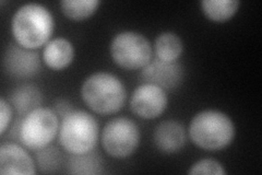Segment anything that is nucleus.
Wrapping results in <instances>:
<instances>
[{"instance_id":"1","label":"nucleus","mask_w":262,"mask_h":175,"mask_svg":"<svg viewBox=\"0 0 262 175\" xmlns=\"http://www.w3.org/2000/svg\"><path fill=\"white\" fill-rule=\"evenodd\" d=\"M55 29L54 16L47 8L37 3L24 4L15 10L11 19L14 42L27 49L45 46Z\"/></svg>"},{"instance_id":"2","label":"nucleus","mask_w":262,"mask_h":175,"mask_svg":"<svg viewBox=\"0 0 262 175\" xmlns=\"http://www.w3.org/2000/svg\"><path fill=\"white\" fill-rule=\"evenodd\" d=\"M81 96L92 112L113 115L125 106L127 90L117 76L107 71H97L82 83Z\"/></svg>"},{"instance_id":"3","label":"nucleus","mask_w":262,"mask_h":175,"mask_svg":"<svg viewBox=\"0 0 262 175\" xmlns=\"http://www.w3.org/2000/svg\"><path fill=\"white\" fill-rule=\"evenodd\" d=\"M235 125L227 114L219 110H204L194 115L188 128L192 143L207 151H220L233 143Z\"/></svg>"},{"instance_id":"4","label":"nucleus","mask_w":262,"mask_h":175,"mask_svg":"<svg viewBox=\"0 0 262 175\" xmlns=\"http://www.w3.org/2000/svg\"><path fill=\"white\" fill-rule=\"evenodd\" d=\"M100 137L98 122L83 110H73L62 118L58 140L69 154H84L93 151Z\"/></svg>"},{"instance_id":"5","label":"nucleus","mask_w":262,"mask_h":175,"mask_svg":"<svg viewBox=\"0 0 262 175\" xmlns=\"http://www.w3.org/2000/svg\"><path fill=\"white\" fill-rule=\"evenodd\" d=\"M59 126L56 112L49 107L39 106L20 122L19 140L32 151H38L51 146L56 136H58Z\"/></svg>"},{"instance_id":"6","label":"nucleus","mask_w":262,"mask_h":175,"mask_svg":"<svg viewBox=\"0 0 262 175\" xmlns=\"http://www.w3.org/2000/svg\"><path fill=\"white\" fill-rule=\"evenodd\" d=\"M152 53L150 41L136 31L117 33L110 44L113 62L127 70L143 69L152 61Z\"/></svg>"},{"instance_id":"7","label":"nucleus","mask_w":262,"mask_h":175,"mask_svg":"<svg viewBox=\"0 0 262 175\" xmlns=\"http://www.w3.org/2000/svg\"><path fill=\"white\" fill-rule=\"evenodd\" d=\"M140 129L125 116L111 120L102 130L101 143L105 152L115 159H126L140 144Z\"/></svg>"},{"instance_id":"8","label":"nucleus","mask_w":262,"mask_h":175,"mask_svg":"<svg viewBox=\"0 0 262 175\" xmlns=\"http://www.w3.org/2000/svg\"><path fill=\"white\" fill-rule=\"evenodd\" d=\"M166 91L152 83H142L135 89L130 100V108L143 120L158 119L166 110Z\"/></svg>"},{"instance_id":"9","label":"nucleus","mask_w":262,"mask_h":175,"mask_svg":"<svg viewBox=\"0 0 262 175\" xmlns=\"http://www.w3.org/2000/svg\"><path fill=\"white\" fill-rule=\"evenodd\" d=\"M3 64L5 70L16 79H29L40 71L39 54L16 43L7 46Z\"/></svg>"},{"instance_id":"10","label":"nucleus","mask_w":262,"mask_h":175,"mask_svg":"<svg viewBox=\"0 0 262 175\" xmlns=\"http://www.w3.org/2000/svg\"><path fill=\"white\" fill-rule=\"evenodd\" d=\"M141 78L145 83H152L165 91H174L184 80V68L177 62L166 63L155 58L142 69Z\"/></svg>"},{"instance_id":"11","label":"nucleus","mask_w":262,"mask_h":175,"mask_svg":"<svg viewBox=\"0 0 262 175\" xmlns=\"http://www.w3.org/2000/svg\"><path fill=\"white\" fill-rule=\"evenodd\" d=\"M35 163L23 147L14 143L0 146V174L2 175H34Z\"/></svg>"},{"instance_id":"12","label":"nucleus","mask_w":262,"mask_h":175,"mask_svg":"<svg viewBox=\"0 0 262 175\" xmlns=\"http://www.w3.org/2000/svg\"><path fill=\"white\" fill-rule=\"evenodd\" d=\"M187 141L185 127L174 120L160 123L153 131V144L160 152L165 154L177 153Z\"/></svg>"},{"instance_id":"13","label":"nucleus","mask_w":262,"mask_h":175,"mask_svg":"<svg viewBox=\"0 0 262 175\" xmlns=\"http://www.w3.org/2000/svg\"><path fill=\"white\" fill-rule=\"evenodd\" d=\"M75 58V47L64 37H55L44 46L43 62L49 69L63 70L72 64Z\"/></svg>"},{"instance_id":"14","label":"nucleus","mask_w":262,"mask_h":175,"mask_svg":"<svg viewBox=\"0 0 262 175\" xmlns=\"http://www.w3.org/2000/svg\"><path fill=\"white\" fill-rule=\"evenodd\" d=\"M9 101L13 110L21 118H24L27 114L40 106L43 96L36 86L27 83V85H22L12 91Z\"/></svg>"},{"instance_id":"15","label":"nucleus","mask_w":262,"mask_h":175,"mask_svg":"<svg viewBox=\"0 0 262 175\" xmlns=\"http://www.w3.org/2000/svg\"><path fill=\"white\" fill-rule=\"evenodd\" d=\"M153 49L158 60L175 63L183 55L184 43L176 33L163 32L155 38Z\"/></svg>"},{"instance_id":"16","label":"nucleus","mask_w":262,"mask_h":175,"mask_svg":"<svg viewBox=\"0 0 262 175\" xmlns=\"http://www.w3.org/2000/svg\"><path fill=\"white\" fill-rule=\"evenodd\" d=\"M66 169L69 174L95 175L103 173V166L100 157L94 150L84 154H70L66 160Z\"/></svg>"},{"instance_id":"17","label":"nucleus","mask_w":262,"mask_h":175,"mask_svg":"<svg viewBox=\"0 0 262 175\" xmlns=\"http://www.w3.org/2000/svg\"><path fill=\"white\" fill-rule=\"evenodd\" d=\"M202 12L213 22H226L238 11V0H203L200 3Z\"/></svg>"},{"instance_id":"18","label":"nucleus","mask_w":262,"mask_h":175,"mask_svg":"<svg viewBox=\"0 0 262 175\" xmlns=\"http://www.w3.org/2000/svg\"><path fill=\"white\" fill-rule=\"evenodd\" d=\"M59 5L66 18L72 21H84L96 12L101 2L100 0H62Z\"/></svg>"},{"instance_id":"19","label":"nucleus","mask_w":262,"mask_h":175,"mask_svg":"<svg viewBox=\"0 0 262 175\" xmlns=\"http://www.w3.org/2000/svg\"><path fill=\"white\" fill-rule=\"evenodd\" d=\"M36 152L37 166L42 173H55L61 166L63 157L56 147L48 146Z\"/></svg>"},{"instance_id":"20","label":"nucleus","mask_w":262,"mask_h":175,"mask_svg":"<svg viewBox=\"0 0 262 175\" xmlns=\"http://www.w3.org/2000/svg\"><path fill=\"white\" fill-rule=\"evenodd\" d=\"M190 175L195 174H214V175H225L223 164L213 159H202L193 163L187 172Z\"/></svg>"},{"instance_id":"21","label":"nucleus","mask_w":262,"mask_h":175,"mask_svg":"<svg viewBox=\"0 0 262 175\" xmlns=\"http://www.w3.org/2000/svg\"><path fill=\"white\" fill-rule=\"evenodd\" d=\"M13 118V107L4 98L0 99V136L6 134Z\"/></svg>"},{"instance_id":"22","label":"nucleus","mask_w":262,"mask_h":175,"mask_svg":"<svg viewBox=\"0 0 262 175\" xmlns=\"http://www.w3.org/2000/svg\"><path fill=\"white\" fill-rule=\"evenodd\" d=\"M75 108H73L72 104L68 101V100L60 99L55 103V112L56 114L60 116V118H64L66 115H68L70 112H72Z\"/></svg>"}]
</instances>
